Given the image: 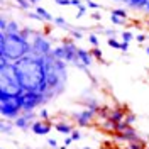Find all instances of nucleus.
<instances>
[{
	"instance_id": "c85d7f7f",
	"label": "nucleus",
	"mask_w": 149,
	"mask_h": 149,
	"mask_svg": "<svg viewBox=\"0 0 149 149\" xmlns=\"http://www.w3.org/2000/svg\"><path fill=\"white\" fill-rule=\"evenodd\" d=\"M85 14H86V7H85V5H81V7H78V12H76V19L83 17Z\"/></svg>"
},
{
	"instance_id": "473e14b6",
	"label": "nucleus",
	"mask_w": 149,
	"mask_h": 149,
	"mask_svg": "<svg viewBox=\"0 0 149 149\" xmlns=\"http://www.w3.org/2000/svg\"><path fill=\"white\" fill-rule=\"evenodd\" d=\"M146 39H148L146 34H136V41H137V42H144Z\"/></svg>"
},
{
	"instance_id": "c9c22d12",
	"label": "nucleus",
	"mask_w": 149,
	"mask_h": 149,
	"mask_svg": "<svg viewBox=\"0 0 149 149\" xmlns=\"http://www.w3.org/2000/svg\"><path fill=\"white\" fill-rule=\"evenodd\" d=\"M73 142H74V141H73L71 136H65V142H63L65 146H70V144H73Z\"/></svg>"
},
{
	"instance_id": "a19ab883",
	"label": "nucleus",
	"mask_w": 149,
	"mask_h": 149,
	"mask_svg": "<svg viewBox=\"0 0 149 149\" xmlns=\"http://www.w3.org/2000/svg\"><path fill=\"white\" fill-rule=\"evenodd\" d=\"M92 19H93V20H97V22H98V20L102 19V15H100L98 12H93V14H92Z\"/></svg>"
},
{
	"instance_id": "4be33fe9",
	"label": "nucleus",
	"mask_w": 149,
	"mask_h": 149,
	"mask_svg": "<svg viewBox=\"0 0 149 149\" xmlns=\"http://www.w3.org/2000/svg\"><path fill=\"white\" fill-rule=\"evenodd\" d=\"M70 34H71V37H73L74 41H81V39H83V32H81L80 29H73Z\"/></svg>"
},
{
	"instance_id": "4c0bfd02",
	"label": "nucleus",
	"mask_w": 149,
	"mask_h": 149,
	"mask_svg": "<svg viewBox=\"0 0 149 149\" xmlns=\"http://www.w3.org/2000/svg\"><path fill=\"white\" fill-rule=\"evenodd\" d=\"M58 5H71V0H54Z\"/></svg>"
},
{
	"instance_id": "39448f33",
	"label": "nucleus",
	"mask_w": 149,
	"mask_h": 149,
	"mask_svg": "<svg viewBox=\"0 0 149 149\" xmlns=\"http://www.w3.org/2000/svg\"><path fill=\"white\" fill-rule=\"evenodd\" d=\"M19 98L22 102L24 112H34L39 105H44L47 102V98L44 97L42 92H27V90H24Z\"/></svg>"
},
{
	"instance_id": "8fccbe9b",
	"label": "nucleus",
	"mask_w": 149,
	"mask_h": 149,
	"mask_svg": "<svg viewBox=\"0 0 149 149\" xmlns=\"http://www.w3.org/2000/svg\"><path fill=\"white\" fill-rule=\"evenodd\" d=\"M148 148H149V142H148Z\"/></svg>"
},
{
	"instance_id": "09e8293b",
	"label": "nucleus",
	"mask_w": 149,
	"mask_h": 149,
	"mask_svg": "<svg viewBox=\"0 0 149 149\" xmlns=\"http://www.w3.org/2000/svg\"><path fill=\"white\" fill-rule=\"evenodd\" d=\"M148 27H149V20H148Z\"/></svg>"
},
{
	"instance_id": "49530a36",
	"label": "nucleus",
	"mask_w": 149,
	"mask_h": 149,
	"mask_svg": "<svg viewBox=\"0 0 149 149\" xmlns=\"http://www.w3.org/2000/svg\"><path fill=\"white\" fill-rule=\"evenodd\" d=\"M117 2H127V0H117Z\"/></svg>"
},
{
	"instance_id": "7ed1b4c3",
	"label": "nucleus",
	"mask_w": 149,
	"mask_h": 149,
	"mask_svg": "<svg viewBox=\"0 0 149 149\" xmlns=\"http://www.w3.org/2000/svg\"><path fill=\"white\" fill-rule=\"evenodd\" d=\"M31 46L20 34L0 32V56L9 59L10 63H17L26 54H29Z\"/></svg>"
},
{
	"instance_id": "9d476101",
	"label": "nucleus",
	"mask_w": 149,
	"mask_h": 149,
	"mask_svg": "<svg viewBox=\"0 0 149 149\" xmlns=\"http://www.w3.org/2000/svg\"><path fill=\"white\" fill-rule=\"evenodd\" d=\"M119 139L127 141V142H141V141H139V136H137L136 129H132V125H129L125 130L119 132Z\"/></svg>"
},
{
	"instance_id": "0eeeda50",
	"label": "nucleus",
	"mask_w": 149,
	"mask_h": 149,
	"mask_svg": "<svg viewBox=\"0 0 149 149\" xmlns=\"http://www.w3.org/2000/svg\"><path fill=\"white\" fill-rule=\"evenodd\" d=\"M95 115H97L95 112L88 110V109H85L83 112H78V113H74L73 119H74V122H76L80 127H86V125H90V124L93 122Z\"/></svg>"
},
{
	"instance_id": "412c9836",
	"label": "nucleus",
	"mask_w": 149,
	"mask_h": 149,
	"mask_svg": "<svg viewBox=\"0 0 149 149\" xmlns=\"http://www.w3.org/2000/svg\"><path fill=\"white\" fill-rule=\"evenodd\" d=\"M107 44H109V46L110 47H113V49H119V51H120V41H117V39H115V37H110V39H109V41H107Z\"/></svg>"
},
{
	"instance_id": "4468645a",
	"label": "nucleus",
	"mask_w": 149,
	"mask_h": 149,
	"mask_svg": "<svg viewBox=\"0 0 149 149\" xmlns=\"http://www.w3.org/2000/svg\"><path fill=\"white\" fill-rule=\"evenodd\" d=\"M20 31H22V27L19 26L15 20H9V22H7L5 32H9V34H20Z\"/></svg>"
},
{
	"instance_id": "c756f323",
	"label": "nucleus",
	"mask_w": 149,
	"mask_h": 149,
	"mask_svg": "<svg viewBox=\"0 0 149 149\" xmlns=\"http://www.w3.org/2000/svg\"><path fill=\"white\" fill-rule=\"evenodd\" d=\"M27 15H29L31 19H36V20H39V22L42 20V17H41V15H39L37 12H27ZM42 22H44V20H42Z\"/></svg>"
},
{
	"instance_id": "ddd939ff",
	"label": "nucleus",
	"mask_w": 149,
	"mask_h": 149,
	"mask_svg": "<svg viewBox=\"0 0 149 149\" xmlns=\"http://www.w3.org/2000/svg\"><path fill=\"white\" fill-rule=\"evenodd\" d=\"M53 24H54L56 27H61V29H65V31H70V32L73 31V27H71V26H70L63 17H54V19H53Z\"/></svg>"
},
{
	"instance_id": "2eb2a0df",
	"label": "nucleus",
	"mask_w": 149,
	"mask_h": 149,
	"mask_svg": "<svg viewBox=\"0 0 149 149\" xmlns=\"http://www.w3.org/2000/svg\"><path fill=\"white\" fill-rule=\"evenodd\" d=\"M125 3L129 7H132V9H144L146 3H148V0H127Z\"/></svg>"
},
{
	"instance_id": "f8f14e48",
	"label": "nucleus",
	"mask_w": 149,
	"mask_h": 149,
	"mask_svg": "<svg viewBox=\"0 0 149 149\" xmlns=\"http://www.w3.org/2000/svg\"><path fill=\"white\" fill-rule=\"evenodd\" d=\"M54 129L58 130V132H61V134H65V136H71L73 125H70V124H66V122H58V124H54Z\"/></svg>"
},
{
	"instance_id": "f257e3e1",
	"label": "nucleus",
	"mask_w": 149,
	"mask_h": 149,
	"mask_svg": "<svg viewBox=\"0 0 149 149\" xmlns=\"http://www.w3.org/2000/svg\"><path fill=\"white\" fill-rule=\"evenodd\" d=\"M19 80L24 90L27 92H44L46 90V59L44 56H37L34 53L26 54L15 63Z\"/></svg>"
},
{
	"instance_id": "aec40b11",
	"label": "nucleus",
	"mask_w": 149,
	"mask_h": 149,
	"mask_svg": "<svg viewBox=\"0 0 149 149\" xmlns=\"http://www.w3.org/2000/svg\"><path fill=\"white\" fill-rule=\"evenodd\" d=\"M110 20H112V24H113V26H124L127 19H122V17H119V15H113V14H110Z\"/></svg>"
},
{
	"instance_id": "3c124183",
	"label": "nucleus",
	"mask_w": 149,
	"mask_h": 149,
	"mask_svg": "<svg viewBox=\"0 0 149 149\" xmlns=\"http://www.w3.org/2000/svg\"><path fill=\"white\" fill-rule=\"evenodd\" d=\"M146 149H149V148H146Z\"/></svg>"
},
{
	"instance_id": "20e7f679",
	"label": "nucleus",
	"mask_w": 149,
	"mask_h": 149,
	"mask_svg": "<svg viewBox=\"0 0 149 149\" xmlns=\"http://www.w3.org/2000/svg\"><path fill=\"white\" fill-rule=\"evenodd\" d=\"M0 113L5 117V119H17L19 115L24 113V109H22V102L19 97H0Z\"/></svg>"
},
{
	"instance_id": "a18cd8bd",
	"label": "nucleus",
	"mask_w": 149,
	"mask_h": 149,
	"mask_svg": "<svg viewBox=\"0 0 149 149\" xmlns=\"http://www.w3.org/2000/svg\"><path fill=\"white\" fill-rule=\"evenodd\" d=\"M68 148V146H65V144H63V146H61V148H58V149H66Z\"/></svg>"
},
{
	"instance_id": "b1692460",
	"label": "nucleus",
	"mask_w": 149,
	"mask_h": 149,
	"mask_svg": "<svg viewBox=\"0 0 149 149\" xmlns=\"http://www.w3.org/2000/svg\"><path fill=\"white\" fill-rule=\"evenodd\" d=\"M88 41H90V44H92L93 47H98V44H100V42H98V37H97L95 32H92V34L88 36Z\"/></svg>"
},
{
	"instance_id": "f03ea898",
	"label": "nucleus",
	"mask_w": 149,
	"mask_h": 149,
	"mask_svg": "<svg viewBox=\"0 0 149 149\" xmlns=\"http://www.w3.org/2000/svg\"><path fill=\"white\" fill-rule=\"evenodd\" d=\"M24 92L15 63H10L9 59L0 56V97H20Z\"/></svg>"
},
{
	"instance_id": "dca6fc26",
	"label": "nucleus",
	"mask_w": 149,
	"mask_h": 149,
	"mask_svg": "<svg viewBox=\"0 0 149 149\" xmlns=\"http://www.w3.org/2000/svg\"><path fill=\"white\" fill-rule=\"evenodd\" d=\"M36 12L41 15V17H42V20H51V22H53V19H54L46 9H42V7H36Z\"/></svg>"
},
{
	"instance_id": "ea45409f",
	"label": "nucleus",
	"mask_w": 149,
	"mask_h": 149,
	"mask_svg": "<svg viewBox=\"0 0 149 149\" xmlns=\"http://www.w3.org/2000/svg\"><path fill=\"white\" fill-rule=\"evenodd\" d=\"M127 149H141V146H139V142H130Z\"/></svg>"
},
{
	"instance_id": "c03bdc74",
	"label": "nucleus",
	"mask_w": 149,
	"mask_h": 149,
	"mask_svg": "<svg viewBox=\"0 0 149 149\" xmlns=\"http://www.w3.org/2000/svg\"><path fill=\"white\" fill-rule=\"evenodd\" d=\"M144 51H146V54L149 56V46H148V47H144Z\"/></svg>"
},
{
	"instance_id": "a878e982",
	"label": "nucleus",
	"mask_w": 149,
	"mask_h": 149,
	"mask_svg": "<svg viewBox=\"0 0 149 149\" xmlns=\"http://www.w3.org/2000/svg\"><path fill=\"white\" fill-rule=\"evenodd\" d=\"M110 14H113V15H119V17H122V19H127V12H125L124 9H113Z\"/></svg>"
},
{
	"instance_id": "393cba45",
	"label": "nucleus",
	"mask_w": 149,
	"mask_h": 149,
	"mask_svg": "<svg viewBox=\"0 0 149 149\" xmlns=\"http://www.w3.org/2000/svg\"><path fill=\"white\" fill-rule=\"evenodd\" d=\"M83 2H85V3H86V5H88V7H90L92 10L102 9V5H100V3H97V2H93V0H83Z\"/></svg>"
},
{
	"instance_id": "79ce46f5",
	"label": "nucleus",
	"mask_w": 149,
	"mask_h": 149,
	"mask_svg": "<svg viewBox=\"0 0 149 149\" xmlns=\"http://www.w3.org/2000/svg\"><path fill=\"white\" fill-rule=\"evenodd\" d=\"M29 2H31L32 5H39V2H41V0H29Z\"/></svg>"
},
{
	"instance_id": "6e6552de",
	"label": "nucleus",
	"mask_w": 149,
	"mask_h": 149,
	"mask_svg": "<svg viewBox=\"0 0 149 149\" xmlns=\"http://www.w3.org/2000/svg\"><path fill=\"white\" fill-rule=\"evenodd\" d=\"M51 129H53V125H51V122L47 120H36L34 124H32V127H31V130L36 134V136H46V134H49L51 132Z\"/></svg>"
},
{
	"instance_id": "e433bc0d",
	"label": "nucleus",
	"mask_w": 149,
	"mask_h": 149,
	"mask_svg": "<svg viewBox=\"0 0 149 149\" xmlns=\"http://www.w3.org/2000/svg\"><path fill=\"white\" fill-rule=\"evenodd\" d=\"M120 51H122V53H127V51H129V42H124V41H122Z\"/></svg>"
},
{
	"instance_id": "2f4dec72",
	"label": "nucleus",
	"mask_w": 149,
	"mask_h": 149,
	"mask_svg": "<svg viewBox=\"0 0 149 149\" xmlns=\"http://www.w3.org/2000/svg\"><path fill=\"white\" fill-rule=\"evenodd\" d=\"M103 32H105V36L109 37H115V31H112V29H103Z\"/></svg>"
},
{
	"instance_id": "72a5a7b5",
	"label": "nucleus",
	"mask_w": 149,
	"mask_h": 149,
	"mask_svg": "<svg viewBox=\"0 0 149 149\" xmlns=\"http://www.w3.org/2000/svg\"><path fill=\"white\" fill-rule=\"evenodd\" d=\"M0 125H2V132H3V134H7V132H9V129H12V124H10V125H7L5 122H2Z\"/></svg>"
},
{
	"instance_id": "f704fd0d",
	"label": "nucleus",
	"mask_w": 149,
	"mask_h": 149,
	"mask_svg": "<svg viewBox=\"0 0 149 149\" xmlns=\"http://www.w3.org/2000/svg\"><path fill=\"white\" fill-rule=\"evenodd\" d=\"M47 146H49V148H53V149L58 148V141H56L54 137H53V139H49V141H47Z\"/></svg>"
},
{
	"instance_id": "bb28decb",
	"label": "nucleus",
	"mask_w": 149,
	"mask_h": 149,
	"mask_svg": "<svg viewBox=\"0 0 149 149\" xmlns=\"http://www.w3.org/2000/svg\"><path fill=\"white\" fill-rule=\"evenodd\" d=\"M124 122H125L127 125H132V124L136 122V115H134V113H125V119H124Z\"/></svg>"
},
{
	"instance_id": "1a4fd4ad",
	"label": "nucleus",
	"mask_w": 149,
	"mask_h": 149,
	"mask_svg": "<svg viewBox=\"0 0 149 149\" xmlns=\"http://www.w3.org/2000/svg\"><path fill=\"white\" fill-rule=\"evenodd\" d=\"M86 66V68H90L93 65V56H92V51H86V49H81V47H78V59H76V63L74 66Z\"/></svg>"
},
{
	"instance_id": "9b49d317",
	"label": "nucleus",
	"mask_w": 149,
	"mask_h": 149,
	"mask_svg": "<svg viewBox=\"0 0 149 149\" xmlns=\"http://www.w3.org/2000/svg\"><path fill=\"white\" fill-rule=\"evenodd\" d=\"M109 119H110L112 122H115V124H119V122H122L124 119H125V113H124V110L119 107V109H113V110H110V113H109Z\"/></svg>"
},
{
	"instance_id": "58836bf2",
	"label": "nucleus",
	"mask_w": 149,
	"mask_h": 149,
	"mask_svg": "<svg viewBox=\"0 0 149 149\" xmlns=\"http://www.w3.org/2000/svg\"><path fill=\"white\" fill-rule=\"evenodd\" d=\"M85 2L83 0H71V5H76V7H81Z\"/></svg>"
},
{
	"instance_id": "37998d69",
	"label": "nucleus",
	"mask_w": 149,
	"mask_h": 149,
	"mask_svg": "<svg viewBox=\"0 0 149 149\" xmlns=\"http://www.w3.org/2000/svg\"><path fill=\"white\" fill-rule=\"evenodd\" d=\"M144 10H146V12L149 14V0H148V3H146V7H144Z\"/></svg>"
},
{
	"instance_id": "f3484780",
	"label": "nucleus",
	"mask_w": 149,
	"mask_h": 149,
	"mask_svg": "<svg viewBox=\"0 0 149 149\" xmlns=\"http://www.w3.org/2000/svg\"><path fill=\"white\" fill-rule=\"evenodd\" d=\"M85 105H86V109H88V110L95 112V113H98V112H100V105H98L97 100H88Z\"/></svg>"
},
{
	"instance_id": "a211bd4d",
	"label": "nucleus",
	"mask_w": 149,
	"mask_h": 149,
	"mask_svg": "<svg viewBox=\"0 0 149 149\" xmlns=\"http://www.w3.org/2000/svg\"><path fill=\"white\" fill-rule=\"evenodd\" d=\"M92 56H93V59H97V61H100V63L105 65V59H103V56H102L100 47H93V49H92Z\"/></svg>"
},
{
	"instance_id": "de8ad7c7",
	"label": "nucleus",
	"mask_w": 149,
	"mask_h": 149,
	"mask_svg": "<svg viewBox=\"0 0 149 149\" xmlns=\"http://www.w3.org/2000/svg\"><path fill=\"white\" fill-rule=\"evenodd\" d=\"M83 149H92V148H83Z\"/></svg>"
},
{
	"instance_id": "7c9ffc66",
	"label": "nucleus",
	"mask_w": 149,
	"mask_h": 149,
	"mask_svg": "<svg viewBox=\"0 0 149 149\" xmlns=\"http://www.w3.org/2000/svg\"><path fill=\"white\" fill-rule=\"evenodd\" d=\"M39 119H41V120H47V119H49V113H47V110H44V109H42V110L39 112Z\"/></svg>"
},
{
	"instance_id": "6ab92c4d",
	"label": "nucleus",
	"mask_w": 149,
	"mask_h": 149,
	"mask_svg": "<svg viewBox=\"0 0 149 149\" xmlns=\"http://www.w3.org/2000/svg\"><path fill=\"white\" fill-rule=\"evenodd\" d=\"M120 37L124 42H130L134 37H136V34L134 32H130V31H124V32H120Z\"/></svg>"
},
{
	"instance_id": "5701e85b",
	"label": "nucleus",
	"mask_w": 149,
	"mask_h": 149,
	"mask_svg": "<svg viewBox=\"0 0 149 149\" xmlns=\"http://www.w3.org/2000/svg\"><path fill=\"white\" fill-rule=\"evenodd\" d=\"M15 3H17V5H20V9H24V10H27V9H31V7H32V3H31L29 0H15Z\"/></svg>"
},
{
	"instance_id": "cd10ccee",
	"label": "nucleus",
	"mask_w": 149,
	"mask_h": 149,
	"mask_svg": "<svg viewBox=\"0 0 149 149\" xmlns=\"http://www.w3.org/2000/svg\"><path fill=\"white\" fill-rule=\"evenodd\" d=\"M71 137H73V141H80L81 137H83V134H81L78 129H73V132H71Z\"/></svg>"
},
{
	"instance_id": "423d86ee",
	"label": "nucleus",
	"mask_w": 149,
	"mask_h": 149,
	"mask_svg": "<svg viewBox=\"0 0 149 149\" xmlns=\"http://www.w3.org/2000/svg\"><path fill=\"white\" fill-rule=\"evenodd\" d=\"M34 122H36V113L34 112H24L22 115H19L14 120V127H17L20 130H27L32 127Z\"/></svg>"
}]
</instances>
